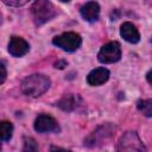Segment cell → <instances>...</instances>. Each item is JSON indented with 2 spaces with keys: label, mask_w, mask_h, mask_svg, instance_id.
Returning a JSON list of instances; mask_svg holds the SVG:
<instances>
[{
  "label": "cell",
  "mask_w": 152,
  "mask_h": 152,
  "mask_svg": "<svg viewBox=\"0 0 152 152\" xmlns=\"http://www.w3.org/2000/svg\"><path fill=\"white\" fill-rule=\"evenodd\" d=\"M34 129L38 133H46V132H57L59 131L57 121L49 114H40L37 116L34 121Z\"/></svg>",
  "instance_id": "8992f818"
},
{
  "label": "cell",
  "mask_w": 152,
  "mask_h": 152,
  "mask_svg": "<svg viewBox=\"0 0 152 152\" xmlns=\"http://www.w3.org/2000/svg\"><path fill=\"white\" fill-rule=\"evenodd\" d=\"M31 12L33 15V20L37 25H43L56 15L55 6L50 1L45 0L36 1L31 7Z\"/></svg>",
  "instance_id": "7a4b0ae2"
},
{
  "label": "cell",
  "mask_w": 152,
  "mask_h": 152,
  "mask_svg": "<svg viewBox=\"0 0 152 152\" xmlns=\"http://www.w3.org/2000/svg\"><path fill=\"white\" fill-rule=\"evenodd\" d=\"M146 78H147L148 83H150V84H152V70H150V71L147 72V75H146Z\"/></svg>",
  "instance_id": "ac0fdd59"
},
{
  "label": "cell",
  "mask_w": 152,
  "mask_h": 152,
  "mask_svg": "<svg viewBox=\"0 0 152 152\" xmlns=\"http://www.w3.org/2000/svg\"><path fill=\"white\" fill-rule=\"evenodd\" d=\"M64 66H66V62H65V61H57V62L55 63V68L63 69Z\"/></svg>",
  "instance_id": "e0dca14e"
},
{
  "label": "cell",
  "mask_w": 152,
  "mask_h": 152,
  "mask_svg": "<svg viewBox=\"0 0 152 152\" xmlns=\"http://www.w3.org/2000/svg\"><path fill=\"white\" fill-rule=\"evenodd\" d=\"M118 152H146V147L135 132H126L120 138Z\"/></svg>",
  "instance_id": "277c9868"
},
{
  "label": "cell",
  "mask_w": 152,
  "mask_h": 152,
  "mask_svg": "<svg viewBox=\"0 0 152 152\" xmlns=\"http://www.w3.org/2000/svg\"><path fill=\"white\" fill-rule=\"evenodd\" d=\"M49 152H71V151L65 150V148H62V147H57V146H51Z\"/></svg>",
  "instance_id": "2e32d148"
},
{
  "label": "cell",
  "mask_w": 152,
  "mask_h": 152,
  "mask_svg": "<svg viewBox=\"0 0 152 152\" xmlns=\"http://www.w3.org/2000/svg\"><path fill=\"white\" fill-rule=\"evenodd\" d=\"M30 50V45L28 43L23 39L21 37H15L13 36L10 40V44H8V51L12 56L14 57H21L24 55H26Z\"/></svg>",
  "instance_id": "52a82bcc"
},
{
  "label": "cell",
  "mask_w": 152,
  "mask_h": 152,
  "mask_svg": "<svg viewBox=\"0 0 152 152\" xmlns=\"http://www.w3.org/2000/svg\"><path fill=\"white\" fill-rule=\"evenodd\" d=\"M0 131H1V140L2 141H8L12 138L13 133V126L10 121H2L0 125Z\"/></svg>",
  "instance_id": "4fadbf2b"
},
{
  "label": "cell",
  "mask_w": 152,
  "mask_h": 152,
  "mask_svg": "<svg viewBox=\"0 0 152 152\" xmlns=\"http://www.w3.org/2000/svg\"><path fill=\"white\" fill-rule=\"evenodd\" d=\"M120 34L125 40H127L128 43H132V44H135L140 40V33H139L138 28L129 21H126L121 25Z\"/></svg>",
  "instance_id": "ba28073f"
},
{
  "label": "cell",
  "mask_w": 152,
  "mask_h": 152,
  "mask_svg": "<svg viewBox=\"0 0 152 152\" xmlns=\"http://www.w3.org/2000/svg\"><path fill=\"white\" fill-rule=\"evenodd\" d=\"M0 72H1V74H0V76H1V78H0V83L2 84V83L5 82V80H6V75H7L4 62H1V63H0Z\"/></svg>",
  "instance_id": "9a60e30c"
},
{
  "label": "cell",
  "mask_w": 152,
  "mask_h": 152,
  "mask_svg": "<svg viewBox=\"0 0 152 152\" xmlns=\"http://www.w3.org/2000/svg\"><path fill=\"white\" fill-rule=\"evenodd\" d=\"M97 58L103 64H110V63L118 62L121 58L120 44L118 42H109V43L104 44L100 49V51L97 53Z\"/></svg>",
  "instance_id": "5b68a950"
},
{
  "label": "cell",
  "mask_w": 152,
  "mask_h": 152,
  "mask_svg": "<svg viewBox=\"0 0 152 152\" xmlns=\"http://www.w3.org/2000/svg\"><path fill=\"white\" fill-rule=\"evenodd\" d=\"M52 43H53V45H56L57 48H59L66 52H74L81 46L82 38L76 32H65L61 36L55 37L52 39Z\"/></svg>",
  "instance_id": "3957f363"
},
{
  "label": "cell",
  "mask_w": 152,
  "mask_h": 152,
  "mask_svg": "<svg viewBox=\"0 0 152 152\" xmlns=\"http://www.w3.org/2000/svg\"><path fill=\"white\" fill-rule=\"evenodd\" d=\"M81 14H82L83 19L87 20V21H95V20H97L99 14H100V6H99V4L95 2V1L86 2L81 7Z\"/></svg>",
  "instance_id": "30bf717a"
},
{
  "label": "cell",
  "mask_w": 152,
  "mask_h": 152,
  "mask_svg": "<svg viewBox=\"0 0 152 152\" xmlns=\"http://www.w3.org/2000/svg\"><path fill=\"white\" fill-rule=\"evenodd\" d=\"M51 81L43 74H33L25 77L21 82V90L25 95L37 97L44 94L50 88Z\"/></svg>",
  "instance_id": "6da1fadb"
},
{
  "label": "cell",
  "mask_w": 152,
  "mask_h": 152,
  "mask_svg": "<svg viewBox=\"0 0 152 152\" xmlns=\"http://www.w3.org/2000/svg\"><path fill=\"white\" fill-rule=\"evenodd\" d=\"M137 107L139 112L142 113V115L150 118L152 116V99H145V100H139L137 103Z\"/></svg>",
  "instance_id": "7c38bea8"
},
{
  "label": "cell",
  "mask_w": 152,
  "mask_h": 152,
  "mask_svg": "<svg viewBox=\"0 0 152 152\" xmlns=\"http://www.w3.org/2000/svg\"><path fill=\"white\" fill-rule=\"evenodd\" d=\"M109 78V71L106 68H97L91 70L87 76V82L90 86H101Z\"/></svg>",
  "instance_id": "9c48e42d"
},
{
  "label": "cell",
  "mask_w": 152,
  "mask_h": 152,
  "mask_svg": "<svg viewBox=\"0 0 152 152\" xmlns=\"http://www.w3.org/2000/svg\"><path fill=\"white\" fill-rule=\"evenodd\" d=\"M23 152H39V146L37 144V141L31 137L24 138Z\"/></svg>",
  "instance_id": "5bb4252c"
},
{
  "label": "cell",
  "mask_w": 152,
  "mask_h": 152,
  "mask_svg": "<svg viewBox=\"0 0 152 152\" xmlns=\"http://www.w3.org/2000/svg\"><path fill=\"white\" fill-rule=\"evenodd\" d=\"M80 102H81L80 96H77V95H65L57 102V106L63 110L71 112V110H74L78 107Z\"/></svg>",
  "instance_id": "8fae6325"
}]
</instances>
